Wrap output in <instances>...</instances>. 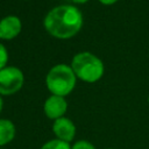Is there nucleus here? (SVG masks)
Listing matches in <instances>:
<instances>
[{
	"label": "nucleus",
	"mask_w": 149,
	"mask_h": 149,
	"mask_svg": "<svg viewBox=\"0 0 149 149\" xmlns=\"http://www.w3.org/2000/svg\"><path fill=\"white\" fill-rule=\"evenodd\" d=\"M47 31L56 38L66 40L74 36L83 26L81 12L71 5H61L52 8L43 21Z\"/></svg>",
	"instance_id": "nucleus-1"
},
{
	"label": "nucleus",
	"mask_w": 149,
	"mask_h": 149,
	"mask_svg": "<svg viewBox=\"0 0 149 149\" xmlns=\"http://www.w3.org/2000/svg\"><path fill=\"white\" fill-rule=\"evenodd\" d=\"M71 68L76 77L87 83H94L104 74V64L101 59L88 51L74 55L71 62Z\"/></svg>",
	"instance_id": "nucleus-2"
},
{
	"label": "nucleus",
	"mask_w": 149,
	"mask_h": 149,
	"mask_svg": "<svg viewBox=\"0 0 149 149\" xmlns=\"http://www.w3.org/2000/svg\"><path fill=\"white\" fill-rule=\"evenodd\" d=\"M45 84L52 94L65 97L74 88L76 74L68 64H57L49 70L45 77Z\"/></svg>",
	"instance_id": "nucleus-3"
},
{
	"label": "nucleus",
	"mask_w": 149,
	"mask_h": 149,
	"mask_svg": "<svg viewBox=\"0 0 149 149\" xmlns=\"http://www.w3.org/2000/svg\"><path fill=\"white\" fill-rule=\"evenodd\" d=\"M23 72L16 66H6L0 70V94L10 95L16 93L23 85Z\"/></svg>",
	"instance_id": "nucleus-4"
},
{
	"label": "nucleus",
	"mask_w": 149,
	"mask_h": 149,
	"mask_svg": "<svg viewBox=\"0 0 149 149\" xmlns=\"http://www.w3.org/2000/svg\"><path fill=\"white\" fill-rule=\"evenodd\" d=\"M66 109H68V102L64 99V97L61 95L51 94L49 98H47L43 105L44 114L47 115L48 119L54 121L64 116Z\"/></svg>",
	"instance_id": "nucleus-5"
},
{
	"label": "nucleus",
	"mask_w": 149,
	"mask_h": 149,
	"mask_svg": "<svg viewBox=\"0 0 149 149\" xmlns=\"http://www.w3.org/2000/svg\"><path fill=\"white\" fill-rule=\"evenodd\" d=\"M52 133L55 134V139L70 143L76 135V126L72 120L69 118L62 116L54 121L52 123Z\"/></svg>",
	"instance_id": "nucleus-6"
},
{
	"label": "nucleus",
	"mask_w": 149,
	"mask_h": 149,
	"mask_svg": "<svg viewBox=\"0 0 149 149\" xmlns=\"http://www.w3.org/2000/svg\"><path fill=\"white\" fill-rule=\"evenodd\" d=\"M22 28L21 20L15 15H7L0 20V38L12 40L16 37Z\"/></svg>",
	"instance_id": "nucleus-7"
},
{
	"label": "nucleus",
	"mask_w": 149,
	"mask_h": 149,
	"mask_svg": "<svg viewBox=\"0 0 149 149\" xmlns=\"http://www.w3.org/2000/svg\"><path fill=\"white\" fill-rule=\"evenodd\" d=\"M15 125L8 119H0V147L12 142L15 137Z\"/></svg>",
	"instance_id": "nucleus-8"
},
{
	"label": "nucleus",
	"mask_w": 149,
	"mask_h": 149,
	"mask_svg": "<svg viewBox=\"0 0 149 149\" xmlns=\"http://www.w3.org/2000/svg\"><path fill=\"white\" fill-rule=\"evenodd\" d=\"M40 149H71V146L68 142L61 141L58 139H52L47 141L44 144H42Z\"/></svg>",
	"instance_id": "nucleus-9"
},
{
	"label": "nucleus",
	"mask_w": 149,
	"mask_h": 149,
	"mask_svg": "<svg viewBox=\"0 0 149 149\" xmlns=\"http://www.w3.org/2000/svg\"><path fill=\"white\" fill-rule=\"evenodd\" d=\"M71 149H95V147H94L90 141L79 140V141H76V142L71 146Z\"/></svg>",
	"instance_id": "nucleus-10"
},
{
	"label": "nucleus",
	"mask_w": 149,
	"mask_h": 149,
	"mask_svg": "<svg viewBox=\"0 0 149 149\" xmlns=\"http://www.w3.org/2000/svg\"><path fill=\"white\" fill-rule=\"evenodd\" d=\"M8 62V52L7 49L0 43V70L6 68V64Z\"/></svg>",
	"instance_id": "nucleus-11"
},
{
	"label": "nucleus",
	"mask_w": 149,
	"mask_h": 149,
	"mask_svg": "<svg viewBox=\"0 0 149 149\" xmlns=\"http://www.w3.org/2000/svg\"><path fill=\"white\" fill-rule=\"evenodd\" d=\"M101 3H104V5H112V3H114V2H116L118 0H99Z\"/></svg>",
	"instance_id": "nucleus-12"
},
{
	"label": "nucleus",
	"mask_w": 149,
	"mask_h": 149,
	"mask_svg": "<svg viewBox=\"0 0 149 149\" xmlns=\"http://www.w3.org/2000/svg\"><path fill=\"white\" fill-rule=\"evenodd\" d=\"M2 107H3V100H2L1 94H0V113H1V111H2Z\"/></svg>",
	"instance_id": "nucleus-13"
},
{
	"label": "nucleus",
	"mask_w": 149,
	"mask_h": 149,
	"mask_svg": "<svg viewBox=\"0 0 149 149\" xmlns=\"http://www.w3.org/2000/svg\"><path fill=\"white\" fill-rule=\"evenodd\" d=\"M73 2H77V3H84V2H86V1H88V0H72Z\"/></svg>",
	"instance_id": "nucleus-14"
},
{
	"label": "nucleus",
	"mask_w": 149,
	"mask_h": 149,
	"mask_svg": "<svg viewBox=\"0 0 149 149\" xmlns=\"http://www.w3.org/2000/svg\"><path fill=\"white\" fill-rule=\"evenodd\" d=\"M106 149H114V148H106Z\"/></svg>",
	"instance_id": "nucleus-15"
},
{
	"label": "nucleus",
	"mask_w": 149,
	"mask_h": 149,
	"mask_svg": "<svg viewBox=\"0 0 149 149\" xmlns=\"http://www.w3.org/2000/svg\"><path fill=\"white\" fill-rule=\"evenodd\" d=\"M148 104H149V97H148Z\"/></svg>",
	"instance_id": "nucleus-16"
}]
</instances>
